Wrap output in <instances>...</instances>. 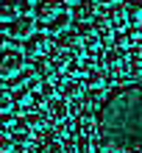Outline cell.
<instances>
[{"label": "cell", "mask_w": 142, "mask_h": 153, "mask_svg": "<svg viewBox=\"0 0 142 153\" xmlns=\"http://www.w3.org/2000/svg\"><path fill=\"white\" fill-rule=\"evenodd\" d=\"M56 92H61L64 95V100L70 97V100H78V97H84L86 92V81H81V78H56Z\"/></svg>", "instance_id": "8992f818"}, {"label": "cell", "mask_w": 142, "mask_h": 153, "mask_svg": "<svg viewBox=\"0 0 142 153\" xmlns=\"http://www.w3.org/2000/svg\"><path fill=\"white\" fill-rule=\"evenodd\" d=\"M97 3H103V6H114V3H120V0H97Z\"/></svg>", "instance_id": "44dd1931"}, {"label": "cell", "mask_w": 142, "mask_h": 153, "mask_svg": "<svg viewBox=\"0 0 142 153\" xmlns=\"http://www.w3.org/2000/svg\"><path fill=\"white\" fill-rule=\"evenodd\" d=\"M17 123H20V120H17V114H14V111H8V109H6V111H0V128H14Z\"/></svg>", "instance_id": "ffe728a7"}, {"label": "cell", "mask_w": 142, "mask_h": 153, "mask_svg": "<svg viewBox=\"0 0 142 153\" xmlns=\"http://www.w3.org/2000/svg\"><path fill=\"white\" fill-rule=\"evenodd\" d=\"M103 84H106V73L100 67H92L89 73H86V86L89 89H103Z\"/></svg>", "instance_id": "9a60e30c"}, {"label": "cell", "mask_w": 142, "mask_h": 153, "mask_svg": "<svg viewBox=\"0 0 142 153\" xmlns=\"http://www.w3.org/2000/svg\"><path fill=\"white\" fill-rule=\"evenodd\" d=\"M33 33H36V17H28V14H22V17H17L14 22H8V36L11 39H31Z\"/></svg>", "instance_id": "5b68a950"}, {"label": "cell", "mask_w": 142, "mask_h": 153, "mask_svg": "<svg viewBox=\"0 0 142 153\" xmlns=\"http://www.w3.org/2000/svg\"><path fill=\"white\" fill-rule=\"evenodd\" d=\"M36 153H67V145L59 139V134H48L45 142L36 148Z\"/></svg>", "instance_id": "4fadbf2b"}, {"label": "cell", "mask_w": 142, "mask_h": 153, "mask_svg": "<svg viewBox=\"0 0 142 153\" xmlns=\"http://www.w3.org/2000/svg\"><path fill=\"white\" fill-rule=\"evenodd\" d=\"M100 64L109 75H117V73H128L126 64H128V53L123 48H109L100 53Z\"/></svg>", "instance_id": "3957f363"}, {"label": "cell", "mask_w": 142, "mask_h": 153, "mask_svg": "<svg viewBox=\"0 0 142 153\" xmlns=\"http://www.w3.org/2000/svg\"><path fill=\"white\" fill-rule=\"evenodd\" d=\"M84 100H86V106H95V109H100V103L106 100V92H103V89H89V92L84 95Z\"/></svg>", "instance_id": "e0dca14e"}, {"label": "cell", "mask_w": 142, "mask_h": 153, "mask_svg": "<svg viewBox=\"0 0 142 153\" xmlns=\"http://www.w3.org/2000/svg\"><path fill=\"white\" fill-rule=\"evenodd\" d=\"M75 125H78V134H81V137H97V117L92 114V109L78 117Z\"/></svg>", "instance_id": "7c38bea8"}, {"label": "cell", "mask_w": 142, "mask_h": 153, "mask_svg": "<svg viewBox=\"0 0 142 153\" xmlns=\"http://www.w3.org/2000/svg\"><path fill=\"white\" fill-rule=\"evenodd\" d=\"M50 50H53V45H50V39L45 36V33H33L31 39L22 42V53H25L28 59H36V56H42V53L48 56Z\"/></svg>", "instance_id": "ba28073f"}, {"label": "cell", "mask_w": 142, "mask_h": 153, "mask_svg": "<svg viewBox=\"0 0 142 153\" xmlns=\"http://www.w3.org/2000/svg\"><path fill=\"white\" fill-rule=\"evenodd\" d=\"M48 117L53 123H61L70 117V103L64 100V97H53V100L48 103Z\"/></svg>", "instance_id": "8fae6325"}, {"label": "cell", "mask_w": 142, "mask_h": 153, "mask_svg": "<svg viewBox=\"0 0 142 153\" xmlns=\"http://www.w3.org/2000/svg\"><path fill=\"white\" fill-rule=\"evenodd\" d=\"M70 17H73V22H92L97 17V0H78V3L73 6V11H70Z\"/></svg>", "instance_id": "9c48e42d"}, {"label": "cell", "mask_w": 142, "mask_h": 153, "mask_svg": "<svg viewBox=\"0 0 142 153\" xmlns=\"http://www.w3.org/2000/svg\"><path fill=\"white\" fill-rule=\"evenodd\" d=\"M64 3H70V6H75V3H78V0H64Z\"/></svg>", "instance_id": "7402d4cb"}, {"label": "cell", "mask_w": 142, "mask_h": 153, "mask_svg": "<svg viewBox=\"0 0 142 153\" xmlns=\"http://www.w3.org/2000/svg\"><path fill=\"white\" fill-rule=\"evenodd\" d=\"M61 11H64V0H36V6H33V17H36V22H42V25L56 20Z\"/></svg>", "instance_id": "277c9868"}, {"label": "cell", "mask_w": 142, "mask_h": 153, "mask_svg": "<svg viewBox=\"0 0 142 153\" xmlns=\"http://www.w3.org/2000/svg\"><path fill=\"white\" fill-rule=\"evenodd\" d=\"M25 3L22 0H0V22H14L17 17H22Z\"/></svg>", "instance_id": "30bf717a"}, {"label": "cell", "mask_w": 142, "mask_h": 153, "mask_svg": "<svg viewBox=\"0 0 142 153\" xmlns=\"http://www.w3.org/2000/svg\"><path fill=\"white\" fill-rule=\"evenodd\" d=\"M103 17L109 20V25H112L114 31H123V28H128V25H131L128 3H114V6H109V11H106Z\"/></svg>", "instance_id": "52a82bcc"}, {"label": "cell", "mask_w": 142, "mask_h": 153, "mask_svg": "<svg viewBox=\"0 0 142 153\" xmlns=\"http://www.w3.org/2000/svg\"><path fill=\"white\" fill-rule=\"evenodd\" d=\"M14 150V139H11V134L0 128V153H11Z\"/></svg>", "instance_id": "d6986e66"}, {"label": "cell", "mask_w": 142, "mask_h": 153, "mask_svg": "<svg viewBox=\"0 0 142 153\" xmlns=\"http://www.w3.org/2000/svg\"><path fill=\"white\" fill-rule=\"evenodd\" d=\"M28 109V114H25V123L31 125V128H45V123H48V117L42 114L39 109H31V106H25Z\"/></svg>", "instance_id": "2e32d148"}, {"label": "cell", "mask_w": 142, "mask_h": 153, "mask_svg": "<svg viewBox=\"0 0 142 153\" xmlns=\"http://www.w3.org/2000/svg\"><path fill=\"white\" fill-rule=\"evenodd\" d=\"M25 67H28V64H25V56L20 50H11V48L0 50V81L17 78Z\"/></svg>", "instance_id": "7a4b0ae2"}, {"label": "cell", "mask_w": 142, "mask_h": 153, "mask_svg": "<svg viewBox=\"0 0 142 153\" xmlns=\"http://www.w3.org/2000/svg\"><path fill=\"white\" fill-rule=\"evenodd\" d=\"M70 22H73V17H70L67 11H61V14L56 17V20H50V22L45 25V31H50V33H56V36H59V33L70 31Z\"/></svg>", "instance_id": "5bb4252c"}, {"label": "cell", "mask_w": 142, "mask_h": 153, "mask_svg": "<svg viewBox=\"0 0 142 153\" xmlns=\"http://www.w3.org/2000/svg\"><path fill=\"white\" fill-rule=\"evenodd\" d=\"M97 117V137H100L112 153H142V84H123L114 86Z\"/></svg>", "instance_id": "6da1fadb"}, {"label": "cell", "mask_w": 142, "mask_h": 153, "mask_svg": "<svg viewBox=\"0 0 142 153\" xmlns=\"http://www.w3.org/2000/svg\"><path fill=\"white\" fill-rule=\"evenodd\" d=\"M73 142H75V153H92V137H81L78 134Z\"/></svg>", "instance_id": "ac0fdd59"}]
</instances>
